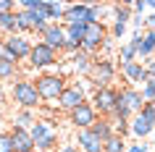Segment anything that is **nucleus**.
<instances>
[{"label": "nucleus", "mask_w": 155, "mask_h": 152, "mask_svg": "<svg viewBox=\"0 0 155 152\" xmlns=\"http://www.w3.org/2000/svg\"><path fill=\"white\" fill-rule=\"evenodd\" d=\"M131 26H134V32H142V29H145V16H134V13H131V21H129Z\"/></svg>", "instance_id": "29"}, {"label": "nucleus", "mask_w": 155, "mask_h": 152, "mask_svg": "<svg viewBox=\"0 0 155 152\" xmlns=\"http://www.w3.org/2000/svg\"><path fill=\"white\" fill-rule=\"evenodd\" d=\"M3 42H5V60H11V63H16V66H18V60H26V58H29L32 45H34L29 37H24V34L3 37Z\"/></svg>", "instance_id": "8"}, {"label": "nucleus", "mask_w": 155, "mask_h": 152, "mask_svg": "<svg viewBox=\"0 0 155 152\" xmlns=\"http://www.w3.org/2000/svg\"><path fill=\"white\" fill-rule=\"evenodd\" d=\"M3 121H5V110H3V108H0V123H3Z\"/></svg>", "instance_id": "38"}, {"label": "nucleus", "mask_w": 155, "mask_h": 152, "mask_svg": "<svg viewBox=\"0 0 155 152\" xmlns=\"http://www.w3.org/2000/svg\"><path fill=\"white\" fill-rule=\"evenodd\" d=\"M40 37H42L40 42H45L48 47H53L58 55H61V50H63V42H66L63 24H48V26H45V29L40 32Z\"/></svg>", "instance_id": "11"}, {"label": "nucleus", "mask_w": 155, "mask_h": 152, "mask_svg": "<svg viewBox=\"0 0 155 152\" xmlns=\"http://www.w3.org/2000/svg\"><path fill=\"white\" fill-rule=\"evenodd\" d=\"M71 66H74V71L79 73V76H90V71H92V55H87V53H74L71 58Z\"/></svg>", "instance_id": "16"}, {"label": "nucleus", "mask_w": 155, "mask_h": 152, "mask_svg": "<svg viewBox=\"0 0 155 152\" xmlns=\"http://www.w3.org/2000/svg\"><path fill=\"white\" fill-rule=\"evenodd\" d=\"M5 102H8V89H5V84L0 81V108H5Z\"/></svg>", "instance_id": "31"}, {"label": "nucleus", "mask_w": 155, "mask_h": 152, "mask_svg": "<svg viewBox=\"0 0 155 152\" xmlns=\"http://www.w3.org/2000/svg\"><path fill=\"white\" fill-rule=\"evenodd\" d=\"M8 11H16V3L13 0H0V13H8Z\"/></svg>", "instance_id": "30"}, {"label": "nucleus", "mask_w": 155, "mask_h": 152, "mask_svg": "<svg viewBox=\"0 0 155 152\" xmlns=\"http://www.w3.org/2000/svg\"><path fill=\"white\" fill-rule=\"evenodd\" d=\"M153 128H155V105L153 102H145L137 115H131L129 131L137 136V139H145V136L153 134Z\"/></svg>", "instance_id": "4"}, {"label": "nucleus", "mask_w": 155, "mask_h": 152, "mask_svg": "<svg viewBox=\"0 0 155 152\" xmlns=\"http://www.w3.org/2000/svg\"><path fill=\"white\" fill-rule=\"evenodd\" d=\"M108 40V26L105 21H95V24H87L84 26V40H82V53L87 55H95L100 47H103V42Z\"/></svg>", "instance_id": "5"}, {"label": "nucleus", "mask_w": 155, "mask_h": 152, "mask_svg": "<svg viewBox=\"0 0 155 152\" xmlns=\"http://www.w3.org/2000/svg\"><path fill=\"white\" fill-rule=\"evenodd\" d=\"M153 136H155V128H153Z\"/></svg>", "instance_id": "41"}, {"label": "nucleus", "mask_w": 155, "mask_h": 152, "mask_svg": "<svg viewBox=\"0 0 155 152\" xmlns=\"http://www.w3.org/2000/svg\"><path fill=\"white\" fill-rule=\"evenodd\" d=\"M145 71H147V76H150V79H155V58L145 63Z\"/></svg>", "instance_id": "33"}, {"label": "nucleus", "mask_w": 155, "mask_h": 152, "mask_svg": "<svg viewBox=\"0 0 155 152\" xmlns=\"http://www.w3.org/2000/svg\"><path fill=\"white\" fill-rule=\"evenodd\" d=\"M58 144V131H50V134L40 136V139H34V150L37 152H53Z\"/></svg>", "instance_id": "21"}, {"label": "nucleus", "mask_w": 155, "mask_h": 152, "mask_svg": "<svg viewBox=\"0 0 155 152\" xmlns=\"http://www.w3.org/2000/svg\"><path fill=\"white\" fill-rule=\"evenodd\" d=\"M26 152H37V150H26Z\"/></svg>", "instance_id": "40"}, {"label": "nucleus", "mask_w": 155, "mask_h": 152, "mask_svg": "<svg viewBox=\"0 0 155 152\" xmlns=\"http://www.w3.org/2000/svg\"><path fill=\"white\" fill-rule=\"evenodd\" d=\"M34 89H37V95L45 105H55V100L61 97V92L66 89V76L63 73H40L37 79L32 81Z\"/></svg>", "instance_id": "1"}, {"label": "nucleus", "mask_w": 155, "mask_h": 152, "mask_svg": "<svg viewBox=\"0 0 155 152\" xmlns=\"http://www.w3.org/2000/svg\"><path fill=\"white\" fill-rule=\"evenodd\" d=\"M0 152H13V142L8 131H0Z\"/></svg>", "instance_id": "27"}, {"label": "nucleus", "mask_w": 155, "mask_h": 152, "mask_svg": "<svg viewBox=\"0 0 155 152\" xmlns=\"http://www.w3.org/2000/svg\"><path fill=\"white\" fill-rule=\"evenodd\" d=\"M58 152H79V150H76L74 144H63V147H61V150H58Z\"/></svg>", "instance_id": "35"}, {"label": "nucleus", "mask_w": 155, "mask_h": 152, "mask_svg": "<svg viewBox=\"0 0 155 152\" xmlns=\"http://www.w3.org/2000/svg\"><path fill=\"white\" fill-rule=\"evenodd\" d=\"M68 115V123H71L76 131H82V128H90L95 121H97V113H95V108H92V102L87 100V102H82L79 108H74L71 113H66Z\"/></svg>", "instance_id": "10"}, {"label": "nucleus", "mask_w": 155, "mask_h": 152, "mask_svg": "<svg viewBox=\"0 0 155 152\" xmlns=\"http://www.w3.org/2000/svg\"><path fill=\"white\" fill-rule=\"evenodd\" d=\"M118 60H121V66L137 60V53H134V47H131V42H124L121 47H118Z\"/></svg>", "instance_id": "23"}, {"label": "nucleus", "mask_w": 155, "mask_h": 152, "mask_svg": "<svg viewBox=\"0 0 155 152\" xmlns=\"http://www.w3.org/2000/svg\"><path fill=\"white\" fill-rule=\"evenodd\" d=\"M58 113H61V110H58L55 105H45V102H42L40 108H37V118H45V121H55V118H58Z\"/></svg>", "instance_id": "25"}, {"label": "nucleus", "mask_w": 155, "mask_h": 152, "mask_svg": "<svg viewBox=\"0 0 155 152\" xmlns=\"http://www.w3.org/2000/svg\"><path fill=\"white\" fill-rule=\"evenodd\" d=\"M63 11H66L63 3L48 0V8H45V18H48V24H61V21H63Z\"/></svg>", "instance_id": "20"}, {"label": "nucleus", "mask_w": 155, "mask_h": 152, "mask_svg": "<svg viewBox=\"0 0 155 152\" xmlns=\"http://www.w3.org/2000/svg\"><path fill=\"white\" fill-rule=\"evenodd\" d=\"M87 100H90V97H87V92L82 89V84H79V81H71V84H66V89L55 100V108L61 113H71L74 108H79V105L87 102Z\"/></svg>", "instance_id": "7"}, {"label": "nucleus", "mask_w": 155, "mask_h": 152, "mask_svg": "<svg viewBox=\"0 0 155 152\" xmlns=\"http://www.w3.org/2000/svg\"><path fill=\"white\" fill-rule=\"evenodd\" d=\"M55 63H58V53L53 47H48L45 42H34L32 45V53L26 58V66L29 68L42 71V68H50V66H55Z\"/></svg>", "instance_id": "9"}, {"label": "nucleus", "mask_w": 155, "mask_h": 152, "mask_svg": "<svg viewBox=\"0 0 155 152\" xmlns=\"http://www.w3.org/2000/svg\"><path fill=\"white\" fill-rule=\"evenodd\" d=\"M145 26L150 29V32H155V13H150V16L145 18Z\"/></svg>", "instance_id": "34"}, {"label": "nucleus", "mask_w": 155, "mask_h": 152, "mask_svg": "<svg viewBox=\"0 0 155 152\" xmlns=\"http://www.w3.org/2000/svg\"><path fill=\"white\" fill-rule=\"evenodd\" d=\"M90 131L97 136L100 142H105V139L113 136V123H110V118H97V121L90 126Z\"/></svg>", "instance_id": "19"}, {"label": "nucleus", "mask_w": 155, "mask_h": 152, "mask_svg": "<svg viewBox=\"0 0 155 152\" xmlns=\"http://www.w3.org/2000/svg\"><path fill=\"white\" fill-rule=\"evenodd\" d=\"M139 95H142V100H145V102H155V79H150L147 84H142Z\"/></svg>", "instance_id": "26"}, {"label": "nucleus", "mask_w": 155, "mask_h": 152, "mask_svg": "<svg viewBox=\"0 0 155 152\" xmlns=\"http://www.w3.org/2000/svg\"><path fill=\"white\" fill-rule=\"evenodd\" d=\"M145 5H147V8H153V13H155V0H145Z\"/></svg>", "instance_id": "37"}, {"label": "nucleus", "mask_w": 155, "mask_h": 152, "mask_svg": "<svg viewBox=\"0 0 155 152\" xmlns=\"http://www.w3.org/2000/svg\"><path fill=\"white\" fill-rule=\"evenodd\" d=\"M11 100L16 102V108H24V110H37L42 105L32 79H16L13 81L11 84Z\"/></svg>", "instance_id": "3"}, {"label": "nucleus", "mask_w": 155, "mask_h": 152, "mask_svg": "<svg viewBox=\"0 0 155 152\" xmlns=\"http://www.w3.org/2000/svg\"><path fill=\"white\" fill-rule=\"evenodd\" d=\"M116 73H118V68L110 58H92V71L87 81L92 84V89H105V87H113Z\"/></svg>", "instance_id": "2"}, {"label": "nucleus", "mask_w": 155, "mask_h": 152, "mask_svg": "<svg viewBox=\"0 0 155 152\" xmlns=\"http://www.w3.org/2000/svg\"><path fill=\"white\" fill-rule=\"evenodd\" d=\"M34 121H37V110L16 108V113H13V123H11V126H16V128H32Z\"/></svg>", "instance_id": "18"}, {"label": "nucleus", "mask_w": 155, "mask_h": 152, "mask_svg": "<svg viewBox=\"0 0 155 152\" xmlns=\"http://www.w3.org/2000/svg\"><path fill=\"white\" fill-rule=\"evenodd\" d=\"M147 144H126V152H147Z\"/></svg>", "instance_id": "32"}, {"label": "nucleus", "mask_w": 155, "mask_h": 152, "mask_svg": "<svg viewBox=\"0 0 155 152\" xmlns=\"http://www.w3.org/2000/svg\"><path fill=\"white\" fill-rule=\"evenodd\" d=\"M76 144H79V147H76L79 152H103V142L92 134L90 128L76 131Z\"/></svg>", "instance_id": "15"}, {"label": "nucleus", "mask_w": 155, "mask_h": 152, "mask_svg": "<svg viewBox=\"0 0 155 152\" xmlns=\"http://www.w3.org/2000/svg\"><path fill=\"white\" fill-rule=\"evenodd\" d=\"M0 60H5V42H3V37H0Z\"/></svg>", "instance_id": "36"}, {"label": "nucleus", "mask_w": 155, "mask_h": 152, "mask_svg": "<svg viewBox=\"0 0 155 152\" xmlns=\"http://www.w3.org/2000/svg\"><path fill=\"white\" fill-rule=\"evenodd\" d=\"M147 32H150V29H147ZM150 37H153V47H155V32H150Z\"/></svg>", "instance_id": "39"}, {"label": "nucleus", "mask_w": 155, "mask_h": 152, "mask_svg": "<svg viewBox=\"0 0 155 152\" xmlns=\"http://www.w3.org/2000/svg\"><path fill=\"white\" fill-rule=\"evenodd\" d=\"M121 76H124V81H126L129 87H134V84H147V81H150V76H147V71H145V66L139 63V60L121 66Z\"/></svg>", "instance_id": "13"}, {"label": "nucleus", "mask_w": 155, "mask_h": 152, "mask_svg": "<svg viewBox=\"0 0 155 152\" xmlns=\"http://www.w3.org/2000/svg\"><path fill=\"white\" fill-rule=\"evenodd\" d=\"M13 34H18V26H16V11L0 13V37H13Z\"/></svg>", "instance_id": "17"}, {"label": "nucleus", "mask_w": 155, "mask_h": 152, "mask_svg": "<svg viewBox=\"0 0 155 152\" xmlns=\"http://www.w3.org/2000/svg\"><path fill=\"white\" fill-rule=\"evenodd\" d=\"M87 8L90 5H84V3H71V5H66L63 11V26H87Z\"/></svg>", "instance_id": "12"}, {"label": "nucleus", "mask_w": 155, "mask_h": 152, "mask_svg": "<svg viewBox=\"0 0 155 152\" xmlns=\"http://www.w3.org/2000/svg\"><path fill=\"white\" fill-rule=\"evenodd\" d=\"M18 73V66L11 63V60H0V81H8V79H16Z\"/></svg>", "instance_id": "24"}, {"label": "nucleus", "mask_w": 155, "mask_h": 152, "mask_svg": "<svg viewBox=\"0 0 155 152\" xmlns=\"http://www.w3.org/2000/svg\"><path fill=\"white\" fill-rule=\"evenodd\" d=\"M11 142H13V152H26V150H34V139L29 134V128H16L11 126Z\"/></svg>", "instance_id": "14"}, {"label": "nucleus", "mask_w": 155, "mask_h": 152, "mask_svg": "<svg viewBox=\"0 0 155 152\" xmlns=\"http://www.w3.org/2000/svg\"><path fill=\"white\" fill-rule=\"evenodd\" d=\"M103 152H126V139H121V136H110V139H105L103 142Z\"/></svg>", "instance_id": "22"}, {"label": "nucleus", "mask_w": 155, "mask_h": 152, "mask_svg": "<svg viewBox=\"0 0 155 152\" xmlns=\"http://www.w3.org/2000/svg\"><path fill=\"white\" fill-rule=\"evenodd\" d=\"M124 34H126V26L124 24H110V29H108V37L110 40H121Z\"/></svg>", "instance_id": "28"}, {"label": "nucleus", "mask_w": 155, "mask_h": 152, "mask_svg": "<svg viewBox=\"0 0 155 152\" xmlns=\"http://www.w3.org/2000/svg\"><path fill=\"white\" fill-rule=\"evenodd\" d=\"M116 97H118V89L116 87H105V89H95L90 97L92 108L97 113V118H110L116 110Z\"/></svg>", "instance_id": "6"}]
</instances>
